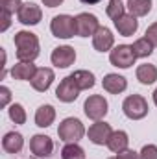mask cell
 <instances>
[{
	"label": "cell",
	"mask_w": 157,
	"mask_h": 159,
	"mask_svg": "<svg viewBox=\"0 0 157 159\" xmlns=\"http://www.w3.org/2000/svg\"><path fill=\"white\" fill-rule=\"evenodd\" d=\"M7 113H9V119L13 120L15 124H24L26 122V111H24V107L20 104H13L7 109Z\"/></svg>",
	"instance_id": "obj_27"
},
{
	"label": "cell",
	"mask_w": 157,
	"mask_h": 159,
	"mask_svg": "<svg viewBox=\"0 0 157 159\" xmlns=\"http://www.w3.org/2000/svg\"><path fill=\"white\" fill-rule=\"evenodd\" d=\"M137 80L142 83V85H152L157 80V69L155 65H150V63H144L137 69Z\"/></svg>",
	"instance_id": "obj_22"
},
{
	"label": "cell",
	"mask_w": 157,
	"mask_h": 159,
	"mask_svg": "<svg viewBox=\"0 0 157 159\" xmlns=\"http://www.w3.org/2000/svg\"><path fill=\"white\" fill-rule=\"evenodd\" d=\"M9 98H11V91L2 85V87H0V107H6L7 102H9Z\"/></svg>",
	"instance_id": "obj_30"
},
{
	"label": "cell",
	"mask_w": 157,
	"mask_h": 159,
	"mask_svg": "<svg viewBox=\"0 0 157 159\" xmlns=\"http://www.w3.org/2000/svg\"><path fill=\"white\" fill-rule=\"evenodd\" d=\"M37 72V67L34 63H26V61H20L17 65H13L11 69V76L15 80H20V81H26V80H32Z\"/></svg>",
	"instance_id": "obj_18"
},
{
	"label": "cell",
	"mask_w": 157,
	"mask_h": 159,
	"mask_svg": "<svg viewBox=\"0 0 157 159\" xmlns=\"http://www.w3.org/2000/svg\"><path fill=\"white\" fill-rule=\"evenodd\" d=\"M50 59H52V65H56L57 69H67L76 61V50L72 46H57L54 48Z\"/></svg>",
	"instance_id": "obj_8"
},
{
	"label": "cell",
	"mask_w": 157,
	"mask_h": 159,
	"mask_svg": "<svg viewBox=\"0 0 157 159\" xmlns=\"http://www.w3.org/2000/svg\"><path fill=\"white\" fill-rule=\"evenodd\" d=\"M79 2H83V4H89V6H92V4H98V2H102V0H79Z\"/></svg>",
	"instance_id": "obj_35"
},
{
	"label": "cell",
	"mask_w": 157,
	"mask_h": 159,
	"mask_svg": "<svg viewBox=\"0 0 157 159\" xmlns=\"http://www.w3.org/2000/svg\"><path fill=\"white\" fill-rule=\"evenodd\" d=\"M56 119V109L52 107V106H41L39 109L35 111V124L39 126V128H48L52 122Z\"/></svg>",
	"instance_id": "obj_20"
},
{
	"label": "cell",
	"mask_w": 157,
	"mask_h": 159,
	"mask_svg": "<svg viewBox=\"0 0 157 159\" xmlns=\"http://www.w3.org/2000/svg\"><path fill=\"white\" fill-rule=\"evenodd\" d=\"M83 111L91 120H102L107 115V100L102 94H92L85 100Z\"/></svg>",
	"instance_id": "obj_6"
},
{
	"label": "cell",
	"mask_w": 157,
	"mask_h": 159,
	"mask_svg": "<svg viewBox=\"0 0 157 159\" xmlns=\"http://www.w3.org/2000/svg\"><path fill=\"white\" fill-rule=\"evenodd\" d=\"M154 104H155V106H157V89H155V91H154Z\"/></svg>",
	"instance_id": "obj_36"
},
{
	"label": "cell",
	"mask_w": 157,
	"mask_h": 159,
	"mask_svg": "<svg viewBox=\"0 0 157 159\" xmlns=\"http://www.w3.org/2000/svg\"><path fill=\"white\" fill-rule=\"evenodd\" d=\"M17 17H19V22H22V24H26V26H35V24L41 22L43 11H41V7L37 4L26 2V4H22V7L19 9Z\"/></svg>",
	"instance_id": "obj_9"
},
{
	"label": "cell",
	"mask_w": 157,
	"mask_h": 159,
	"mask_svg": "<svg viewBox=\"0 0 157 159\" xmlns=\"http://www.w3.org/2000/svg\"><path fill=\"white\" fill-rule=\"evenodd\" d=\"M30 150L35 157H50L54 150V143L48 135H34L30 141Z\"/></svg>",
	"instance_id": "obj_11"
},
{
	"label": "cell",
	"mask_w": 157,
	"mask_h": 159,
	"mask_svg": "<svg viewBox=\"0 0 157 159\" xmlns=\"http://www.w3.org/2000/svg\"><path fill=\"white\" fill-rule=\"evenodd\" d=\"M126 6L129 9V15H133V17H144L152 9V0H128Z\"/></svg>",
	"instance_id": "obj_23"
},
{
	"label": "cell",
	"mask_w": 157,
	"mask_h": 159,
	"mask_svg": "<svg viewBox=\"0 0 157 159\" xmlns=\"http://www.w3.org/2000/svg\"><path fill=\"white\" fill-rule=\"evenodd\" d=\"M107 15L113 19V20H117L120 19L122 15H126L124 11H126V6L122 4V0H109V6H107Z\"/></svg>",
	"instance_id": "obj_26"
},
{
	"label": "cell",
	"mask_w": 157,
	"mask_h": 159,
	"mask_svg": "<svg viewBox=\"0 0 157 159\" xmlns=\"http://www.w3.org/2000/svg\"><path fill=\"white\" fill-rule=\"evenodd\" d=\"M61 159H85V152L76 143H69L61 150Z\"/></svg>",
	"instance_id": "obj_25"
},
{
	"label": "cell",
	"mask_w": 157,
	"mask_h": 159,
	"mask_svg": "<svg viewBox=\"0 0 157 159\" xmlns=\"http://www.w3.org/2000/svg\"><path fill=\"white\" fill-rule=\"evenodd\" d=\"M2 26H0V30L2 32H6L7 28H9V24H11V13H7V11H2Z\"/></svg>",
	"instance_id": "obj_32"
},
{
	"label": "cell",
	"mask_w": 157,
	"mask_h": 159,
	"mask_svg": "<svg viewBox=\"0 0 157 159\" xmlns=\"http://www.w3.org/2000/svg\"><path fill=\"white\" fill-rule=\"evenodd\" d=\"M131 46H133V52H135L137 57H148V56L154 52V44H152V41L148 39V37L137 39Z\"/></svg>",
	"instance_id": "obj_24"
},
{
	"label": "cell",
	"mask_w": 157,
	"mask_h": 159,
	"mask_svg": "<svg viewBox=\"0 0 157 159\" xmlns=\"http://www.w3.org/2000/svg\"><path fill=\"white\" fill-rule=\"evenodd\" d=\"M113 43H115V37H113L111 30L105 28V26H100V28L96 30V34L92 35V46H94V50H98V52H107V50H111V48H113Z\"/></svg>",
	"instance_id": "obj_13"
},
{
	"label": "cell",
	"mask_w": 157,
	"mask_h": 159,
	"mask_svg": "<svg viewBox=\"0 0 157 159\" xmlns=\"http://www.w3.org/2000/svg\"><path fill=\"white\" fill-rule=\"evenodd\" d=\"M78 94H79V89L76 87V83L72 81L70 76H67V78L57 85V89H56V96H57V100H61V102H65V104L74 102V100L78 98Z\"/></svg>",
	"instance_id": "obj_12"
},
{
	"label": "cell",
	"mask_w": 157,
	"mask_h": 159,
	"mask_svg": "<svg viewBox=\"0 0 157 159\" xmlns=\"http://www.w3.org/2000/svg\"><path fill=\"white\" fill-rule=\"evenodd\" d=\"M22 146H24V139H22V135L17 133V131H9V133H6L4 139H2V148H4L7 154H19V152L22 150Z\"/></svg>",
	"instance_id": "obj_16"
},
{
	"label": "cell",
	"mask_w": 157,
	"mask_h": 159,
	"mask_svg": "<svg viewBox=\"0 0 157 159\" xmlns=\"http://www.w3.org/2000/svg\"><path fill=\"white\" fill-rule=\"evenodd\" d=\"M113 22H115V28L118 30V34L124 37H131L139 28V20L133 15H122L120 19L113 20Z\"/></svg>",
	"instance_id": "obj_15"
},
{
	"label": "cell",
	"mask_w": 157,
	"mask_h": 159,
	"mask_svg": "<svg viewBox=\"0 0 157 159\" xmlns=\"http://www.w3.org/2000/svg\"><path fill=\"white\" fill-rule=\"evenodd\" d=\"M61 2H63V0H43V4H44L46 7H57Z\"/></svg>",
	"instance_id": "obj_34"
},
{
	"label": "cell",
	"mask_w": 157,
	"mask_h": 159,
	"mask_svg": "<svg viewBox=\"0 0 157 159\" xmlns=\"http://www.w3.org/2000/svg\"><path fill=\"white\" fill-rule=\"evenodd\" d=\"M135 59H137V56L133 52V46H129V44H118L109 54L111 65H115L118 69H129L135 63Z\"/></svg>",
	"instance_id": "obj_5"
},
{
	"label": "cell",
	"mask_w": 157,
	"mask_h": 159,
	"mask_svg": "<svg viewBox=\"0 0 157 159\" xmlns=\"http://www.w3.org/2000/svg\"><path fill=\"white\" fill-rule=\"evenodd\" d=\"M117 159H139V154L133 150H124V152L117 154Z\"/></svg>",
	"instance_id": "obj_33"
},
{
	"label": "cell",
	"mask_w": 157,
	"mask_h": 159,
	"mask_svg": "<svg viewBox=\"0 0 157 159\" xmlns=\"http://www.w3.org/2000/svg\"><path fill=\"white\" fill-rule=\"evenodd\" d=\"M111 133H113V129H111V126H109L107 122L96 120V122L89 128V133H87V135H89V141H91V143L102 146V144H107Z\"/></svg>",
	"instance_id": "obj_10"
},
{
	"label": "cell",
	"mask_w": 157,
	"mask_h": 159,
	"mask_svg": "<svg viewBox=\"0 0 157 159\" xmlns=\"http://www.w3.org/2000/svg\"><path fill=\"white\" fill-rule=\"evenodd\" d=\"M102 85H104V89H105L107 93H111V94H118V93L126 91L128 81H126L124 76H118V74H107L105 78L102 80Z\"/></svg>",
	"instance_id": "obj_17"
},
{
	"label": "cell",
	"mask_w": 157,
	"mask_h": 159,
	"mask_svg": "<svg viewBox=\"0 0 157 159\" xmlns=\"http://www.w3.org/2000/svg\"><path fill=\"white\" fill-rule=\"evenodd\" d=\"M139 159H157V146L155 144H146L139 152Z\"/></svg>",
	"instance_id": "obj_29"
},
{
	"label": "cell",
	"mask_w": 157,
	"mask_h": 159,
	"mask_svg": "<svg viewBox=\"0 0 157 159\" xmlns=\"http://www.w3.org/2000/svg\"><path fill=\"white\" fill-rule=\"evenodd\" d=\"M50 30L56 37L59 39H70L76 34V19L70 17V15H57L52 19V24H50Z\"/></svg>",
	"instance_id": "obj_4"
},
{
	"label": "cell",
	"mask_w": 157,
	"mask_h": 159,
	"mask_svg": "<svg viewBox=\"0 0 157 159\" xmlns=\"http://www.w3.org/2000/svg\"><path fill=\"white\" fill-rule=\"evenodd\" d=\"M100 28V22L94 15L91 13H79L76 17V34L79 37H89V35H94L96 30Z\"/></svg>",
	"instance_id": "obj_7"
},
{
	"label": "cell",
	"mask_w": 157,
	"mask_h": 159,
	"mask_svg": "<svg viewBox=\"0 0 157 159\" xmlns=\"http://www.w3.org/2000/svg\"><path fill=\"white\" fill-rule=\"evenodd\" d=\"M148 109H150V107H148V102H146L141 94H131V96H128V98L124 100V104H122L124 115L131 120L144 119V117L148 115Z\"/></svg>",
	"instance_id": "obj_3"
},
{
	"label": "cell",
	"mask_w": 157,
	"mask_h": 159,
	"mask_svg": "<svg viewBox=\"0 0 157 159\" xmlns=\"http://www.w3.org/2000/svg\"><path fill=\"white\" fill-rule=\"evenodd\" d=\"M57 135H59V139L65 141V143H78L79 139L85 135V128H83V124H81L79 119L69 117V119H65L59 124Z\"/></svg>",
	"instance_id": "obj_2"
},
{
	"label": "cell",
	"mask_w": 157,
	"mask_h": 159,
	"mask_svg": "<svg viewBox=\"0 0 157 159\" xmlns=\"http://www.w3.org/2000/svg\"><path fill=\"white\" fill-rule=\"evenodd\" d=\"M70 78H72V81L76 83V87H78L79 91L94 87V74L89 72V70H76V72L70 74Z\"/></svg>",
	"instance_id": "obj_21"
},
{
	"label": "cell",
	"mask_w": 157,
	"mask_h": 159,
	"mask_svg": "<svg viewBox=\"0 0 157 159\" xmlns=\"http://www.w3.org/2000/svg\"><path fill=\"white\" fill-rule=\"evenodd\" d=\"M15 46H17V59L19 61L34 63V59H37V56H39V39L32 32H26V30L17 32L15 34Z\"/></svg>",
	"instance_id": "obj_1"
},
{
	"label": "cell",
	"mask_w": 157,
	"mask_h": 159,
	"mask_svg": "<svg viewBox=\"0 0 157 159\" xmlns=\"http://www.w3.org/2000/svg\"><path fill=\"white\" fill-rule=\"evenodd\" d=\"M109 159H117V157H109Z\"/></svg>",
	"instance_id": "obj_37"
},
{
	"label": "cell",
	"mask_w": 157,
	"mask_h": 159,
	"mask_svg": "<svg viewBox=\"0 0 157 159\" xmlns=\"http://www.w3.org/2000/svg\"><path fill=\"white\" fill-rule=\"evenodd\" d=\"M146 37L152 41V44H154V46H157V22H154V24L146 30Z\"/></svg>",
	"instance_id": "obj_31"
},
{
	"label": "cell",
	"mask_w": 157,
	"mask_h": 159,
	"mask_svg": "<svg viewBox=\"0 0 157 159\" xmlns=\"http://www.w3.org/2000/svg\"><path fill=\"white\" fill-rule=\"evenodd\" d=\"M128 144H129V139H128V133L118 129V131H113L109 141H107V148L115 154H120L124 150H128Z\"/></svg>",
	"instance_id": "obj_19"
},
{
	"label": "cell",
	"mask_w": 157,
	"mask_h": 159,
	"mask_svg": "<svg viewBox=\"0 0 157 159\" xmlns=\"http://www.w3.org/2000/svg\"><path fill=\"white\" fill-rule=\"evenodd\" d=\"M32 81V87L35 89V91H39V93H44V91H48L50 89V85H52V81H54V70L52 69H37V72H35V76L30 80Z\"/></svg>",
	"instance_id": "obj_14"
},
{
	"label": "cell",
	"mask_w": 157,
	"mask_h": 159,
	"mask_svg": "<svg viewBox=\"0 0 157 159\" xmlns=\"http://www.w3.org/2000/svg\"><path fill=\"white\" fill-rule=\"evenodd\" d=\"M22 7V0H0V9L7 11V13H19V9Z\"/></svg>",
	"instance_id": "obj_28"
}]
</instances>
